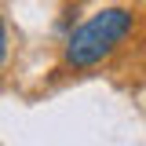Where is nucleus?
<instances>
[{
	"instance_id": "obj_1",
	"label": "nucleus",
	"mask_w": 146,
	"mask_h": 146,
	"mask_svg": "<svg viewBox=\"0 0 146 146\" xmlns=\"http://www.w3.org/2000/svg\"><path fill=\"white\" fill-rule=\"evenodd\" d=\"M131 29H135V15L128 7H102V11H95L88 22H80L70 33L66 51H62V62L70 70L99 66L102 58H110L131 36Z\"/></svg>"
},
{
	"instance_id": "obj_2",
	"label": "nucleus",
	"mask_w": 146,
	"mask_h": 146,
	"mask_svg": "<svg viewBox=\"0 0 146 146\" xmlns=\"http://www.w3.org/2000/svg\"><path fill=\"white\" fill-rule=\"evenodd\" d=\"M7 58V29H4V18H0V66Z\"/></svg>"
}]
</instances>
